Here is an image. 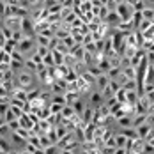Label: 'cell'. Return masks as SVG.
Here are the masks:
<instances>
[{
  "label": "cell",
  "mask_w": 154,
  "mask_h": 154,
  "mask_svg": "<svg viewBox=\"0 0 154 154\" xmlns=\"http://www.w3.org/2000/svg\"><path fill=\"white\" fill-rule=\"evenodd\" d=\"M143 152H147V154H152L154 152V145H152V143H149L147 140H145V145H143Z\"/></svg>",
  "instance_id": "ac0fdd59"
},
{
  "label": "cell",
  "mask_w": 154,
  "mask_h": 154,
  "mask_svg": "<svg viewBox=\"0 0 154 154\" xmlns=\"http://www.w3.org/2000/svg\"><path fill=\"white\" fill-rule=\"evenodd\" d=\"M21 30L25 35H29L32 37L34 34H35V25H34V20H32L30 16H25L23 18V21H21Z\"/></svg>",
  "instance_id": "277c9868"
},
{
  "label": "cell",
  "mask_w": 154,
  "mask_h": 154,
  "mask_svg": "<svg viewBox=\"0 0 154 154\" xmlns=\"http://www.w3.org/2000/svg\"><path fill=\"white\" fill-rule=\"evenodd\" d=\"M50 110H51V113H62V108L66 106V105H62V103H55V101H51L50 105Z\"/></svg>",
  "instance_id": "9a60e30c"
},
{
  "label": "cell",
  "mask_w": 154,
  "mask_h": 154,
  "mask_svg": "<svg viewBox=\"0 0 154 154\" xmlns=\"http://www.w3.org/2000/svg\"><path fill=\"white\" fill-rule=\"evenodd\" d=\"M82 2H91V0H82Z\"/></svg>",
  "instance_id": "ffe728a7"
},
{
  "label": "cell",
  "mask_w": 154,
  "mask_h": 154,
  "mask_svg": "<svg viewBox=\"0 0 154 154\" xmlns=\"http://www.w3.org/2000/svg\"><path fill=\"white\" fill-rule=\"evenodd\" d=\"M115 11H117V14L121 16L122 21H131V16H133V13H135L133 5H131L128 0H126V2H119Z\"/></svg>",
  "instance_id": "7a4b0ae2"
},
{
  "label": "cell",
  "mask_w": 154,
  "mask_h": 154,
  "mask_svg": "<svg viewBox=\"0 0 154 154\" xmlns=\"http://www.w3.org/2000/svg\"><path fill=\"white\" fill-rule=\"evenodd\" d=\"M43 62L46 64L48 67H53V66H55V59H53V51H51V50H50L46 55L43 57Z\"/></svg>",
  "instance_id": "5bb4252c"
},
{
  "label": "cell",
  "mask_w": 154,
  "mask_h": 154,
  "mask_svg": "<svg viewBox=\"0 0 154 154\" xmlns=\"http://www.w3.org/2000/svg\"><path fill=\"white\" fill-rule=\"evenodd\" d=\"M73 115H76V112H75L73 105H66V106L62 108V117H64V119H71Z\"/></svg>",
  "instance_id": "7c38bea8"
},
{
  "label": "cell",
  "mask_w": 154,
  "mask_h": 154,
  "mask_svg": "<svg viewBox=\"0 0 154 154\" xmlns=\"http://www.w3.org/2000/svg\"><path fill=\"white\" fill-rule=\"evenodd\" d=\"M115 122H117V126H119L121 129H124V128H131V126H133V117H131V113H124V115H121L119 119H115Z\"/></svg>",
  "instance_id": "5b68a950"
},
{
  "label": "cell",
  "mask_w": 154,
  "mask_h": 154,
  "mask_svg": "<svg viewBox=\"0 0 154 154\" xmlns=\"http://www.w3.org/2000/svg\"><path fill=\"white\" fill-rule=\"evenodd\" d=\"M73 108H75V112H76L78 115L82 117V113H83V110L87 108V105H85V101H83V99H80V97H78L76 101L73 103Z\"/></svg>",
  "instance_id": "30bf717a"
},
{
  "label": "cell",
  "mask_w": 154,
  "mask_h": 154,
  "mask_svg": "<svg viewBox=\"0 0 154 154\" xmlns=\"http://www.w3.org/2000/svg\"><path fill=\"white\" fill-rule=\"evenodd\" d=\"M34 78H35L34 73L21 69V71H18V75H16V83H18V87H23V89L30 91L32 87H34Z\"/></svg>",
  "instance_id": "6da1fadb"
},
{
  "label": "cell",
  "mask_w": 154,
  "mask_h": 154,
  "mask_svg": "<svg viewBox=\"0 0 154 154\" xmlns=\"http://www.w3.org/2000/svg\"><path fill=\"white\" fill-rule=\"evenodd\" d=\"M121 21H122V20H121V16L117 14V11H110V13H108V16L105 18V21H103V23L115 27V25H119Z\"/></svg>",
  "instance_id": "ba28073f"
},
{
  "label": "cell",
  "mask_w": 154,
  "mask_h": 154,
  "mask_svg": "<svg viewBox=\"0 0 154 154\" xmlns=\"http://www.w3.org/2000/svg\"><path fill=\"white\" fill-rule=\"evenodd\" d=\"M145 2V5H151V7H154V0H143Z\"/></svg>",
  "instance_id": "d6986e66"
},
{
  "label": "cell",
  "mask_w": 154,
  "mask_h": 154,
  "mask_svg": "<svg viewBox=\"0 0 154 154\" xmlns=\"http://www.w3.org/2000/svg\"><path fill=\"white\" fill-rule=\"evenodd\" d=\"M50 41H51V37H50V35H45V34H35V45H43V46L50 48Z\"/></svg>",
  "instance_id": "9c48e42d"
},
{
  "label": "cell",
  "mask_w": 154,
  "mask_h": 154,
  "mask_svg": "<svg viewBox=\"0 0 154 154\" xmlns=\"http://www.w3.org/2000/svg\"><path fill=\"white\" fill-rule=\"evenodd\" d=\"M108 83H110V76H108L106 73H101L99 76L96 78V87H97V91H105L108 87Z\"/></svg>",
  "instance_id": "52a82bcc"
},
{
  "label": "cell",
  "mask_w": 154,
  "mask_h": 154,
  "mask_svg": "<svg viewBox=\"0 0 154 154\" xmlns=\"http://www.w3.org/2000/svg\"><path fill=\"white\" fill-rule=\"evenodd\" d=\"M35 43H34V37H29V35H25L20 43H18V50L23 53V55H29V53H34V50H35V46H34Z\"/></svg>",
  "instance_id": "3957f363"
},
{
  "label": "cell",
  "mask_w": 154,
  "mask_h": 154,
  "mask_svg": "<svg viewBox=\"0 0 154 154\" xmlns=\"http://www.w3.org/2000/svg\"><path fill=\"white\" fill-rule=\"evenodd\" d=\"M137 131H138L140 138L147 140V137H149V135H151V131H152V124H149V122L140 124V126H137Z\"/></svg>",
  "instance_id": "8992f818"
},
{
  "label": "cell",
  "mask_w": 154,
  "mask_h": 154,
  "mask_svg": "<svg viewBox=\"0 0 154 154\" xmlns=\"http://www.w3.org/2000/svg\"><path fill=\"white\" fill-rule=\"evenodd\" d=\"M142 14H143V18L152 20V21H154V7H151V5H145V7H143V11H142Z\"/></svg>",
  "instance_id": "2e32d148"
},
{
  "label": "cell",
  "mask_w": 154,
  "mask_h": 154,
  "mask_svg": "<svg viewBox=\"0 0 154 154\" xmlns=\"http://www.w3.org/2000/svg\"><path fill=\"white\" fill-rule=\"evenodd\" d=\"M122 87L128 89V91H137V80H128Z\"/></svg>",
  "instance_id": "e0dca14e"
},
{
  "label": "cell",
  "mask_w": 154,
  "mask_h": 154,
  "mask_svg": "<svg viewBox=\"0 0 154 154\" xmlns=\"http://www.w3.org/2000/svg\"><path fill=\"white\" fill-rule=\"evenodd\" d=\"M25 69L35 75V71H37V64H35V60H34L32 57L30 59H25Z\"/></svg>",
  "instance_id": "4fadbf2b"
},
{
  "label": "cell",
  "mask_w": 154,
  "mask_h": 154,
  "mask_svg": "<svg viewBox=\"0 0 154 154\" xmlns=\"http://www.w3.org/2000/svg\"><path fill=\"white\" fill-rule=\"evenodd\" d=\"M115 97H117V101H119V103H128V89L121 87V89L115 92Z\"/></svg>",
  "instance_id": "8fae6325"
}]
</instances>
